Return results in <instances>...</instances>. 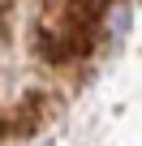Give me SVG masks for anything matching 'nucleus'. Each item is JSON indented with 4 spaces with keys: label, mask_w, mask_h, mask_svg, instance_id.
Here are the masks:
<instances>
[{
    "label": "nucleus",
    "mask_w": 142,
    "mask_h": 146,
    "mask_svg": "<svg viewBox=\"0 0 142 146\" xmlns=\"http://www.w3.org/2000/svg\"><path fill=\"white\" fill-rule=\"evenodd\" d=\"M43 99H47V95H26L9 120H0V129H26V133H30V129H39V116H43Z\"/></svg>",
    "instance_id": "f257e3e1"
}]
</instances>
